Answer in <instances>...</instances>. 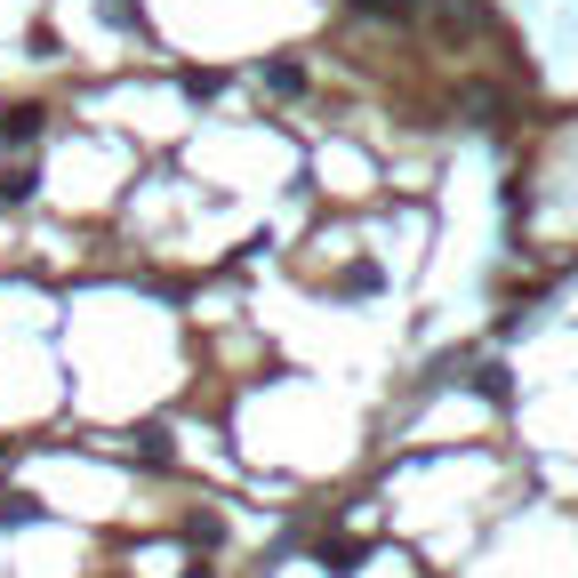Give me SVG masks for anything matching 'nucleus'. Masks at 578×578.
<instances>
[{
	"label": "nucleus",
	"mask_w": 578,
	"mask_h": 578,
	"mask_svg": "<svg viewBox=\"0 0 578 578\" xmlns=\"http://www.w3.org/2000/svg\"><path fill=\"white\" fill-rule=\"evenodd\" d=\"M129 458H137V466H169V458H177V450H169V426H137V434H129Z\"/></svg>",
	"instance_id": "nucleus-1"
},
{
	"label": "nucleus",
	"mask_w": 578,
	"mask_h": 578,
	"mask_svg": "<svg viewBox=\"0 0 578 578\" xmlns=\"http://www.w3.org/2000/svg\"><path fill=\"white\" fill-rule=\"evenodd\" d=\"M33 137H40V105H16L0 121V144H33Z\"/></svg>",
	"instance_id": "nucleus-2"
},
{
	"label": "nucleus",
	"mask_w": 578,
	"mask_h": 578,
	"mask_svg": "<svg viewBox=\"0 0 578 578\" xmlns=\"http://www.w3.org/2000/svg\"><path fill=\"white\" fill-rule=\"evenodd\" d=\"M474 386H482V402H514V386H506V369H499V362L474 369Z\"/></svg>",
	"instance_id": "nucleus-3"
},
{
	"label": "nucleus",
	"mask_w": 578,
	"mask_h": 578,
	"mask_svg": "<svg viewBox=\"0 0 578 578\" xmlns=\"http://www.w3.org/2000/svg\"><path fill=\"white\" fill-rule=\"evenodd\" d=\"M378 281H386L378 265H345V281H338V289H345V298H369V289H378Z\"/></svg>",
	"instance_id": "nucleus-4"
},
{
	"label": "nucleus",
	"mask_w": 578,
	"mask_h": 578,
	"mask_svg": "<svg viewBox=\"0 0 578 578\" xmlns=\"http://www.w3.org/2000/svg\"><path fill=\"white\" fill-rule=\"evenodd\" d=\"M33 185H40L33 169H9V177H0V201H9V210H16V201H33Z\"/></svg>",
	"instance_id": "nucleus-5"
},
{
	"label": "nucleus",
	"mask_w": 578,
	"mask_h": 578,
	"mask_svg": "<svg viewBox=\"0 0 578 578\" xmlns=\"http://www.w3.org/2000/svg\"><path fill=\"white\" fill-rule=\"evenodd\" d=\"M322 563H338V570H354V563H362V539H322Z\"/></svg>",
	"instance_id": "nucleus-6"
},
{
	"label": "nucleus",
	"mask_w": 578,
	"mask_h": 578,
	"mask_svg": "<svg viewBox=\"0 0 578 578\" xmlns=\"http://www.w3.org/2000/svg\"><path fill=\"white\" fill-rule=\"evenodd\" d=\"M185 539H193V546H217L225 523H217V514H193V523H185Z\"/></svg>",
	"instance_id": "nucleus-7"
},
{
	"label": "nucleus",
	"mask_w": 578,
	"mask_h": 578,
	"mask_svg": "<svg viewBox=\"0 0 578 578\" xmlns=\"http://www.w3.org/2000/svg\"><path fill=\"white\" fill-rule=\"evenodd\" d=\"M265 89H281V97H298V89H305V73H298V65H265Z\"/></svg>",
	"instance_id": "nucleus-8"
},
{
	"label": "nucleus",
	"mask_w": 578,
	"mask_h": 578,
	"mask_svg": "<svg viewBox=\"0 0 578 578\" xmlns=\"http://www.w3.org/2000/svg\"><path fill=\"white\" fill-rule=\"evenodd\" d=\"M362 16H418V0H354Z\"/></svg>",
	"instance_id": "nucleus-9"
},
{
	"label": "nucleus",
	"mask_w": 578,
	"mask_h": 578,
	"mask_svg": "<svg viewBox=\"0 0 578 578\" xmlns=\"http://www.w3.org/2000/svg\"><path fill=\"white\" fill-rule=\"evenodd\" d=\"M105 25H121V33H129V25H137V0H105Z\"/></svg>",
	"instance_id": "nucleus-10"
}]
</instances>
